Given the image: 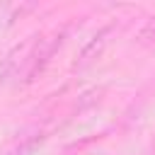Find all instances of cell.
Here are the masks:
<instances>
[{"label": "cell", "mask_w": 155, "mask_h": 155, "mask_svg": "<svg viewBox=\"0 0 155 155\" xmlns=\"http://www.w3.org/2000/svg\"><path fill=\"white\" fill-rule=\"evenodd\" d=\"M61 41H63V34H53V36H46V39L39 41L36 51L27 58V68H24V80H27V82L34 80V78L46 68V63L51 61V56L58 51Z\"/></svg>", "instance_id": "obj_1"}, {"label": "cell", "mask_w": 155, "mask_h": 155, "mask_svg": "<svg viewBox=\"0 0 155 155\" xmlns=\"http://www.w3.org/2000/svg\"><path fill=\"white\" fill-rule=\"evenodd\" d=\"M109 31H111V27H104L99 34H94L92 36V41L80 51V58H78V65L82 68V65H87L90 61H94L99 53H102V48H104V44H107V36H109Z\"/></svg>", "instance_id": "obj_2"}, {"label": "cell", "mask_w": 155, "mask_h": 155, "mask_svg": "<svg viewBox=\"0 0 155 155\" xmlns=\"http://www.w3.org/2000/svg\"><path fill=\"white\" fill-rule=\"evenodd\" d=\"M138 44H143V46H155V15L140 27V31H138Z\"/></svg>", "instance_id": "obj_3"}, {"label": "cell", "mask_w": 155, "mask_h": 155, "mask_svg": "<svg viewBox=\"0 0 155 155\" xmlns=\"http://www.w3.org/2000/svg\"><path fill=\"white\" fill-rule=\"evenodd\" d=\"M29 148H31V143H27V145H22V148H17V150H12L10 155H27V153H29Z\"/></svg>", "instance_id": "obj_4"}]
</instances>
